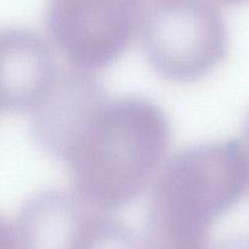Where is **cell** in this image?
Returning <instances> with one entry per match:
<instances>
[{
  "label": "cell",
  "mask_w": 249,
  "mask_h": 249,
  "mask_svg": "<svg viewBox=\"0 0 249 249\" xmlns=\"http://www.w3.org/2000/svg\"><path fill=\"white\" fill-rule=\"evenodd\" d=\"M248 190L249 164L239 140L183 148L155 177L143 249H210L214 225Z\"/></svg>",
  "instance_id": "cell-2"
},
{
  "label": "cell",
  "mask_w": 249,
  "mask_h": 249,
  "mask_svg": "<svg viewBox=\"0 0 249 249\" xmlns=\"http://www.w3.org/2000/svg\"><path fill=\"white\" fill-rule=\"evenodd\" d=\"M93 213L75 193H38L26 203L14 225L16 249H75Z\"/></svg>",
  "instance_id": "cell-7"
},
{
  "label": "cell",
  "mask_w": 249,
  "mask_h": 249,
  "mask_svg": "<svg viewBox=\"0 0 249 249\" xmlns=\"http://www.w3.org/2000/svg\"><path fill=\"white\" fill-rule=\"evenodd\" d=\"M216 1L225 4V5H239V4L247 3L249 0H216Z\"/></svg>",
  "instance_id": "cell-12"
},
{
  "label": "cell",
  "mask_w": 249,
  "mask_h": 249,
  "mask_svg": "<svg viewBox=\"0 0 249 249\" xmlns=\"http://www.w3.org/2000/svg\"><path fill=\"white\" fill-rule=\"evenodd\" d=\"M242 145H243V149L246 152L247 160H248L249 164V114L247 115L246 122H244V127H243V137L241 140Z\"/></svg>",
  "instance_id": "cell-11"
},
{
  "label": "cell",
  "mask_w": 249,
  "mask_h": 249,
  "mask_svg": "<svg viewBox=\"0 0 249 249\" xmlns=\"http://www.w3.org/2000/svg\"><path fill=\"white\" fill-rule=\"evenodd\" d=\"M107 99L93 73L72 68L57 70L47 93L30 112L37 144L62 161Z\"/></svg>",
  "instance_id": "cell-5"
},
{
  "label": "cell",
  "mask_w": 249,
  "mask_h": 249,
  "mask_svg": "<svg viewBox=\"0 0 249 249\" xmlns=\"http://www.w3.org/2000/svg\"><path fill=\"white\" fill-rule=\"evenodd\" d=\"M210 249H249V236L232 237V238L225 239Z\"/></svg>",
  "instance_id": "cell-10"
},
{
  "label": "cell",
  "mask_w": 249,
  "mask_h": 249,
  "mask_svg": "<svg viewBox=\"0 0 249 249\" xmlns=\"http://www.w3.org/2000/svg\"><path fill=\"white\" fill-rule=\"evenodd\" d=\"M0 249H16L14 225L0 216Z\"/></svg>",
  "instance_id": "cell-9"
},
{
  "label": "cell",
  "mask_w": 249,
  "mask_h": 249,
  "mask_svg": "<svg viewBox=\"0 0 249 249\" xmlns=\"http://www.w3.org/2000/svg\"><path fill=\"white\" fill-rule=\"evenodd\" d=\"M144 14L143 0H48L45 27L70 68L93 73L127 52Z\"/></svg>",
  "instance_id": "cell-4"
},
{
  "label": "cell",
  "mask_w": 249,
  "mask_h": 249,
  "mask_svg": "<svg viewBox=\"0 0 249 249\" xmlns=\"http://www.w3.org/2000/svg\"><path fill=\"white\" fill-rule=\"evenodd\" d=\"M141 32L149 65L174 83L205 78L229 50L226 22L210 0H155L145 10Z\"/></svg>",
  "instance_id": "cell-3"
},
{
  "label": "cell",
  "mask_w": 249,
  "mask_h": 249,
  "mask_svg": "<svg viewBox=\"0 0 249 249\" xmlns=\"http://www.w3.org/2000/svg\"><path fill=\"white\" fill-rule=\"evenodd\" d=\"M75 249H143L133 232L109 214L94 210Z\"/></svg>",
  "instance_id": "cell-8"
},
{
  "label": "cell",
  "mask_w": 249,
  "mask_h": 249,
  "mask_svg": "<svg viewBox=\"0 0 249 249\" xmlns=\"http://www.w3.org/2000/svg\"><path fill=\"white\" fill-rule=\"evenodd\" d=\"M57 69L49 45L25 28L0 31V111L31 112Z\"/></svg>",
  "instance_id": "cell-6"
},
{
  "label": "cell",
  "mask_w": 249,
  "mask_h": 249,
  "mask_svg": "<svg viewBox=\"0 0 249 249\" xmlns=\"http://www.w3.org/2000/svg\"><path fill=\"white\" fill-rule=\"evenodd\" d=\"M170 140V121L157 103L107 98L62 160L73 193L105 214L127 207L157 177Z\"/></svg>",
  "instance_id": "cell-1"
}]
</instances>
